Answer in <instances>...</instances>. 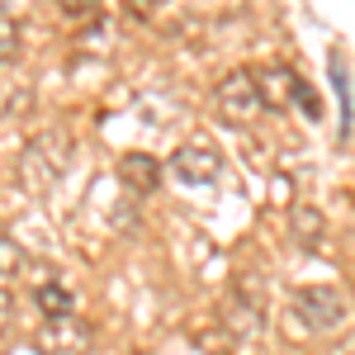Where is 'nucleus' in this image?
<instances>
[{
  "label": "nucleus",
  "mask_w": 355,
  "mask_h": 355,
  "mask_svg": "<svg viewBox=\"0 0 355 355\" xmlns=\"http://www.w3.org/2000/svg\"><path fill=\"white\" fill-rule=\"evenodd\" d=\"M346 299L336 294V289H327V284H308V289H299L294 294V318H299L308 331H331L346 322Z\"/></svg>",
  "instance_id": "obj_2"
},
{
  "label": "nucleus",
  "mask_w": 355,
  "mask_h": 355,
  "mask_svg": "<svg viewBox=\"0 0 355 355\" xmlns=\"http://www.w3.org/2000/svg\"><path fill=\"white\" fill-rule=\"evenodd\" d=\"M15 57H19V24L15 15L0 10V62H15Z\"/></svg>",
  "instance_id": "obj_12"
},
{
  "label": "nucleus",
  "mask_w": 355,
  "mask_h": 355,
  "mask_svg": "<svg viewBox=\"0 0 355 355\" xmlns=\"http://www.w3.org/2000/svg\"><path fill=\"white\" fill-rule=\"evenodd\" d=\"M299 95V76L294 71H284V67H275L261 76V100L266 105H284V100H294Z\"/></svg>",
  "instance_id": "obj_8"
},
{
  "label": "nucleus",
  "mask_w": 355,
  "mask_h": 355,
  "mask_svg": "<svg viewBox=\"0 0 355 355\" xmlns=\"http://www.w3.org/2000/svg\"><path fill=\"white\" fill-rule=\"evenodd\" d=\"M214 95H218V110H223L227 123H251V119L261 114V105H266V100H261V81H256L246 67L227 71Z\"/></svg>",
  "instance_id": "obj_3"
},
{
  "label": "nucleus",
  "mask_w": 355,
  "mask_h": 355,
  "mask_svg": "<svg viewBox=\"0 0 355 355\" xmlns=\"http://www.w3.org/2000/svg\"><path fill=\"white\" fill-rule=\"evenodd\" d=\"M67 162H71V137L67 133H43V137H33L24 147V162H19V171H24V185L28 190H48L57 175L67 171Z\"/></svg>",
  "instance_id": "obj_1"
},
{
  "label": "nucleus",
  "mask_w": 355,
  "mask_h": 355,
  "mask_svg": "<svg viewBox=\"0 0 355 355\" xmlns=\"http://www.w3.org/2000/svg\"><path fill=\"white\" fill-rule=\"evenodd\" d=\"M294 242L299 246H308V251H318L322 246V214L318 209H294Z\"/></svg>",
  "instance_id": "obj_10"
},
{
  "label": "nucleus",
  "mask_w": 355,
  "mask_h": 355,
  "mask_svg": "<svg viewBox=\"0 0 355 355\" xmlns=\"http://www.w3.org/2000/svg\"><path fill=\"white\" fill-rule=\"evenodd\" d=\"M294 105H299V110H308V119H318V110H322V105H318V95H313V90H308L303 81H299V95H294Z\"/></svg>",
  "instance_id": "obj_13"
},
{
  "label": "nucleus",
  "mask_w": 355,
  "mask_h": 355,
  "mask_svg": "<svg viewBox=\"0 0 355 355\" xmlns=\"http://www.w3.org/2000/svg\"><path fill=\"white\" fill-rule=\"evenodd\" d=\"M90 341H95L90 322H81L71 313V318H43V327L33 336V351L38 355H85Z\"/></svg>",
  "instance_id": "obj_4"
},
{
  "label": "nucleus",
  "mask_w": 355,
  "mask_h": 355,
  "mask_svg": "<svg viewBox=\"0 0 355 355\" xmlns=\"http://www.w3.org/2000/svg\"><path fill=\"white\" fill-rule=\"evenodd\" d=\"M33 303L43 308V318H71V308H76L71 289H62V284H38Z\"/></svg>",
  "instance_id": "obj_9"
},
{
  "label": "nucleus",
  "mask_w": 355,
  "mask_h": 355,
  "mask_svg": "<svg viewBox=\"0 0 355 355\" xmlns=\"http://www.w3.org/2000/svg\"><path fill=\"white\" fill-rule=\"evenodd\" d=\"M171 171H175L185 185H209V180L223 175V152L214 142H185V147H175Z\"/></svg>",
  "instance_id": "obj_5"
},
{
  "label": "nucleus",
  "mask_w": 355,
  "mask_h": 355,
  "mask_svg": "<svg viewBox=\"0 0 355 355\" xmlns=\"http://www.w3.org/2000/svg\"><path fill=\"white\" fill-rule=\"evenodd\" d=\"M119 180H123L133 194H152V190H157V180H162V166H157V157L128 152V157L119 162Z\"/></svg>",
  "instance_id": "obj_7"
},
{
  "label": "nucleus",
  "mask_w": 355,
  "mask_h": 355,
  "mask_svg": "<svg viewBox=\"0 0 355 355\" xmlns=\"http://www.w3.org/2000/svg\"><path fill=\"white\" fill-rule=\"evenodd\" d=\"M62 15H71V19H76V15H81V19H90V15H95V10H90V5H76V0H62Z\"/></svg>",
  "instance_id": "obj_14"
},
{
  "label": "nucleus",
  "mask_w": 355,
  "mask_h": 355,
  "mask_svg": "<svg viewBox=\"0 0 355 355\" xmlns=\"http://www.w3.org/2000/svg\"><path fill=\"white\" fill-rule=\"evenodd\" d=\"M223 322L232 331V341H251L261 331V299L251 289H232V299L223 308Z\"/></svg>",
  "instance_id": "obj_6"
},
{
  "label": "nucleus",
  "mask_w": 355,
  "mask_h": 355,
  "mask_svg": "<svg viewBox=\"0 0 355 355\" xmlns=\"http://www.w3.org/2000/svg\"><path fill=\"white\" fill-rule=\"evenodd\" d=\"M28 266L24 246L15 242V237H0V279H15V275Z\"/></svg>",
  "instance_id": "obj_11"
}]
</instances>
